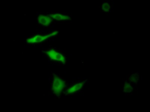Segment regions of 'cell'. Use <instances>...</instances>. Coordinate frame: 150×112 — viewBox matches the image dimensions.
<instances>
[{"label":"cell","instance_id":"277c9868","mask_svg":"<svg viewBox=\"0 0 150 112\" xmlns=\"http://www.w3.org/2000/svg\"><path fill=\"white\" fill-rule=\"evenodd\" d=\"M38 20L39 23L43 26L48 27L53 20L49 16L40 15L38 17Z\"/></svg>","mask_w":150,"mask_h":112},{"label":"cell","instance_id":"9c48e42d","mask_svg":"<svg viewBox=\"0 0 150 112\" xmlns=\"http://www.w3.org/2000/svg\"><path fill=\"white\" fill-rule=\"evenodd\" d=\"M102 8L104 11L108 12L110 8V5L108 3H104L103 4Z\"/></svg>","mask_w":150,"mask_h":112},{"label":"cell","instance_id":"5b68a950","mask_svg":"<svg viewBox=\"0 0 150 112\" xmlns=\"http://www.w3.org/2000/svg\"><path fill=\"white\" fill-rule=\"evenodd\" d=\"M86 82V81L80 83L76 84L74 86L68 89L67 90V93L68 94H72V93H74L79 91L82 88Z\"/></svg>","mask_w":150,"mask_h":112},{"label":"cell","instance_id":"52a82bcc","mask_svg":"<svg viewBox=\"0 0 150 112\" xmlns=\"http://www.w3.org/2000/svg\"><path fill=\"white\" fill-rule=\"evenodd\" d=\"M132 90H133V88H132V87L131 86L130 84L127 82L125 83V84L124 89V92H131Z\"/></svg>","mask_w":150,"mask_h":112},{"label":"cell","instance_id":"6da1fadb","mask_svg":"<svg viewBox=\"0 0 150 112\" xmlns=\"http://www.w3.org/2000/svg\"><path fill=\"white\" fill-rule=\"evenodd\" d=\"M53 81L52 89L56 95H59L66 86L65 82L57 75L53 74Z\"/></svg>","mask_w":150,"mask_h":112},{"label":"cell","instance_id":"ba28073f","mask_svg":"<svg viewBox=\"0 0 150 112\" xmlns=\"http://www.w3.org/2000/svg\"><path fill=\"white\" fill-rule=\"evenodd\" d=\"M139 76L137 73L132 75L130 77L131 82L133 83H137L139 81Z\"/></svg>","mask_w":150,"mask_h":112},{"label":"cell","instance_id":"3957f363","mask_svg":"<svg viewBox=\"0 0 150 112\" xmlns=\"http://www.w3.org/2000/svg\"><path fill=\"white\" fill-rule=\"evenodd\" d=\"M46 53L53 60L61 61L62 63H66V60L64 56L60 53L55 51L54 49H51L49 51H47Z\"/></svg>","mask_w":150,"mask_h":112},{"label":"cell","instance_id":"8992f818","mask_svg":"<svg viewBox=\"0 0 150 112\" xmlns=\"http://www.w3.org/2000/svg\"><path fill=\"white\" fill-rule=\"evenodd\" d=\"M56 20L60 21L62 20H71V17L68 15H63L61 14H50L49 15Z\"/></svg>","mask_w":150,"mask_h":112},{"label":"cell","instance_id":"7a4b0ae2","mask_svg":"<svg viewBox=\"0 0 150 112\" xmlns=\"http://www.w3.org/2000/svg\"><path fill=\"white\" fill-rule=\"evenodd\" d=\"M58 33V32L56 31L52 33V34L45 36L37 35L31 38H28L26 40V41L29 43H39L45 41L49 37L56 35Z\"/></svg>","mask_w":150,"mask_h":112}]
</instances>
